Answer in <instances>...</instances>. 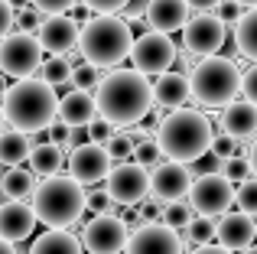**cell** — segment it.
<instances>
[{"label": "cell", "instance_id": "obj_1", "mask_svg": "<svg viewBox=\"0 0 257 254\" xmlns=\"http://www.w3.org/2000/svg\"><path fill=\"white\" fill-rule=\"evenodd\" d=\"M94 101H98V114L104 121H111L114 127H131L140 124L147 114H153L157 91H153L150 75L131 65V69L104 72L98 91H94Z\"/></svg>", "mask_w": 257, "mask_h": 254}, {"label": "cell", "instance_id": "obj_2", "mask_svg": "<svg viewBox=\"0 0 257 254\" xmlns=\"http://www.w3.org/2000/svg\"><path fill=\"white\" fill-rule=\"evenodd\" d=\"M59 101L56 98V85L43 82V78H17L10 85L0 104H4V114H7V124L17 127V131H26V134H43L49 131L52 124L59 121Z\"/></svg>", "mask_w": 257, "mask_h": 254}, {"label": "cell", "instance_id": "obj_3", "mask_svg": "<svg viewBox=\"0 0 257 254\" xmlns=\"http://www.w3.org/2000/svg\"><path fill=\"white\" fill-rule=\"evenodd\" d=\"M153 137L160 140L166 160L192 166V163H199V160L212 150V144H215L218 134L212 131V121H208L202 111L176 108L153 127Z\"/></svg>", "mask_w": 257, "mask_h": 254}, {"label": "cell", "instance_id": "obj_4", "mask_svg": "<svg viewBox=\"0 0 257 254\" xmlns=\"http://www.w3.org/2000/svg\"><path fill=\"white\" fill-rule=\"evenodd\" d=\"M30 205L36 212L39 225L72 228V225H82V215L88 212V189L72 173H56V176H46L36 186Z\"/></svg>", "mask_w": 257, "mask_h": 254}, {"label": "cell", "instance_id": "obj_5", "mask_svg": "<svg viewBox=\"0 0 257 254\" xmlns=\"http://www.w3.org/2000/svg\"><path fill=\"white\" fill-rule=\"evenodd\" d=\"M78 49H82L85 62L94 65L101 72L117 69L124 59H131L134 49V33L131 23L124 17H91L82 26V39H78Z\"/></svg>", "mask_w": 257, "mask_h": 254}, {"label": "cell", "instance_id": "obj_6", "mask_svg": "<svg viewBox=\"0 0 257 254\" xmlns=\"http://www.w3.org/2000/svg\"><path fill=\"white\" fill-rule=\"evenodd\" d=\"M244 72L238 69V62L221 56H208L195 65V72L189 75L192 85V101L205 104V108H228L238 98Z\"/></svg>", "mask_w": 257, "mask_h": 254}, {"label": "cell", "instance_id": "obj_7", "mask_svg": "<svg viewBox=\"0 0 257 254\" xmlns=\"http://www.w3.org/2000/svg\"><path fill=\"white\" fill-rule=\"evenodd\" d=\"M43 43L33 33H10L7 39H0V72L10 78H33L43 69Z\"/></svg>", "mask_w": 257, "mask_h": 254}, {"label": "cell", "instance_id": "obj_8", "mask_svg": "<svg viewBox=\"0 0 257 254\" xmlns=\"http://www.w3.org/2000/svg\"><path fill=\"white\" fill-rule=\"evenodd\" d=\"M189 202L199 215H212V218H221L231 212V205L238 202V186L231 179H225L221 173H202L195 176L192 189H189Z\"/></svg>", "mask_w": 257, "mask_h": 254}, {"label": "cell", "instance_id": "obj_9", "mask_svg": "<svg viewBox=\"0 0 257 254\" xmlns=\"http://www.w3.org/2000/svg\"><path fill=\"white\" fill-rule=\"evenodd\" d=\"M176 59H179V46L170 39V33L147 30L144 36L134 39L131 62H134V69L144 72V75H163V72L173 69Z\"/></svg>", "mask_w": 257, "mask_h": 254}, {"label": "cell", "instance_id": "obj_10", "mask_svg": "<svg viewBox=\"0 0 257 254\" xmlns=\"http://www.w3.org/2000/svg\"><path fill=\"white\" fill-rule=\"evenodd\" d=\"M104 189L111 192V199L117 205H140L147 196H150V170L140 163H134V160H127V163H114V170L107 173L104 179Z\"/></svg>", "mask_w": 257, "mask_h": 254}, {"label": "cell", "instance_id": "obj_11", "mask_svg": "<svg viewBox=\"0 0 257 254\" xmlns=\"http://www.w3.org/2000/svg\"><path fill=\"white\" fill-rule=\"evenodd\" d=\"M131 225L120 215H94L91 222L85 225V251L88 254H120L127 251V241H131Z\"/></svg>", "mask_w": 257, "mask_h": 254}, {"label": "cell", "instance_id": "obj_12", "mask_svg": "<svg viewBox=\"0 0 257 254\" xmlns=\"http://www.w3.org/2000/svg\"><path fill=\"white\" fill-rule=\"evenodd\" d=\"M228 39V23H221L215 13H195L182 30V49L195 52L199 59L218 56V49Z\"/></svg>", "mask_w": 257, "mask_h": 254}, {"label": "cell", "instance_id": "obj_13", "mask_svg": "<svg viewBox=\"0 0 257 254\" xmlns=\"http://www.w3.org/2000/svg\"><path fill=\"white\" fill-rule=\"evenodd\" d=\"M189 238H182L176 228L163 222H150L131 231L127 254H189Z\"/></svg>", "mask_w": 257, "mask_h": 254}, {"label": "cell", "instance_id": "obj_14", "mask_svg": "<svg viewBox=\"0 0 257 254\" xmlns=\"http://www.w3.org/2000/svg\"><path fill=\"white\" fill-rule=\"evenodd\" d=\"M111 170H114V160H111V153H107L104 144H91V140H88V144L69 150V173L85 186V189L104 183Z\"/></svg>", "mask_w": 257, "mask_h": 254}, {"label": "cell", "instance_id": "obj_15", "mask_svg": "<svg viewBox=\"0 0 257 254\" xmlns=\"http://www.w3.org/2000/svg\"><path fill=\"white\" fill-rule=\"evenodd\" d=\"M195 183V173L189 163H176V160H166L157 170L150 173V196L157 202H179V199L189 196Z\"/></svg>", "mask_w": 257, "mask_h": 254}, {"label": "cell", "instance_id": "obj_16", "mask_svg": "<svg viewBox=\"0 0 257 254\" xmlns=\"http://www.w3.org/2000/svg\"><path fill=\"white\" fill-rule=\"evenodd\" d=\"M39 43L49 56H69L72 49H78V39H82V26L75 17L69 13H59V17H46L39 26Z\"/></svg>", "mask_w": 257, "mask_h": 254}, {"label": "cell", "instance_id": "obj_17", "mask_svg": "<svg viewBox=\"0 0 257 254\" xmlns=\"http://www.w3.org/2000/svg\"><path fill=\"white\" fill-rule=\"evenodd\" d=\"M215 241L228 251H247L257 241V218L247 212H228L218 218V238Z\"/></svg>", "mask_w": 257, "mask_h": 254}, {"label": "cell", "instance_id": "obj_18", "mask_svg": "<svg viewBox=\"0 0 257 254\" xmlns=\"http://www.w3.org/2000/svg\"><path fill=\"white\" fill-rule=\"evenodd\" d=\"M36 225H39V218H36V212H33V205L10 202V199H7V205H0V238H4V241L23 244L26 238L36 231Z\"/></svg>", "mask_w": 257, "mask_h": 254}, {"label": "cell", "instance_id": "obj_19", "mask_svg": "<svg viewBox=\"0 0 257 254\" xmlns=\"http://www.w3.org/2000/svg\"><path fill=\"white\" fill-rule=\"evenodd\" d=\"M218 127L225 134H231V137H238L241 144L254 140L257 137V104L247 101V98H234L228 108H221Z\"/></svg>", "mask_w": 257, "mask_h": 254}, {"label": "cell", "instance_id": "obj_20", "mask_svg": "<svg viewBox=\"0 0 257 254\" xmlns=\"http://www.w3.org/2000/svg\"><path fill=\"white\" fill-rule=\"evenodd\" d=\"M189 4L186 0H150V10H147V26L160 33H176L186 30L189 23Z\"/></svg>", "mask_w": 257, "mask_h": 254}, {"label": "cell", "instance_id": "obj_21", "mask_svg": "<svg viewBox=\"0 0 257 254\" xmlns=\"http://www.w3.org/2000/svg\"><path fill=\"white\" fill-rule=\"evenodd\" d=\"M98 101H94V91H78L72 88L69 95H62L59 101V121L72 124V127H88L98 121Z\"/></svg>", "mask_w": 257, "mask_h": 254}, {"label": "cell", "instance_id": "obj_22", "mask_svg": "<svg viewBox=\"0 0 257 254\" xmlns=\"http://www.w3.org/2000/svg\"><path fill=\"white\" fill-rule=\"evenodd\" d=\"M153 91H157V108L176 111L192 98V85H189V75L182 72H163L153 82Z\"/></svg>", "mask_w": 257, "mask_h": 254}, {"label": "cell", "instance_id": "obj_23", "mask_svg": "<svg viewBox=\"0 0 257 254\" xmlns=\"http://www.w3.org/2000/svg\"><path fill=\"white\" fill-rule=\"evenodd\" d=\"M36 173L33 170H23V166H7V170H0V192H4V199H10V202H26V199H33V192H36Z\"/></svg>", "mask_w": 257, "mask_h": 254}, {"label": "cell", "instance_id": "obj_24", "mask_svg": "<svg viewBox=\"0 0 257 254\" xmlns=\"http://www.w3.org/2000/svg\"><path fill=\"white\" fill-rule=\"evenodd\" d=\"M30 254H88V251L78 235H72L65 228H49L33 241Z\"/></svg>", "mask_w": 257, "mask_h": 254}, {"label": "cell", "instance_id": "obj_25", "mask_svg": "<svg viewBox=\"0 0 257 254\" xmlns=\"http://www.w3.org/2000/svg\"><path fill=\"white\" fill-rule=\"evenodd\" d=\"M33 134H26V131H17V127H10V131H4L0 134V163L4 166H20L23 160H30V153H33Z\"/></svg>", "mask_w": 257, "mask_h": 254}, {"label": "cell", "instance_id": "obj_26", "mask_svg": "<svg viewBox=\"0 0 257 254\" xmlns=\"http://www.w3.org/2000/svg\"><path fill=\"white\" fill-rule=\"evenodd\" d=\"M65 153L62 147L56 144H36L30 153V170L36 173V176H56V173H62V163H65Z\"/></svg>", "mask_w": 257, "mask_h": 254}, {"label": "cell", "instance_id": "obj_27", "mask_svg": "<svg viewBox=\"0 0 257 254\" xmlns=\"http://www.w3.org/2000/svg\"><path fill=\"white\" fill-rule=\"evenodd\" d=\"M234 49L244 59L257 62V7L254 10H244V17L234 26Z\"/></svg>", "mask_w": 257, "mask_h": 254}, {"label": "cell", "instance_id": "obj_28", "mask_svg": "<svg viewBox=\"0 0 257 254\" xmlns=\"http://www.w3.org/2000/svg\"><path fill=\"white\" fill-rule=\"evenodd\" d=\"M72 75H75V65H72L69 56H49L43 62V69H39L36 78H43V82H49V85L59 88V85H69Z\"/></svg>", "mask_w": 257, "mask_h": 254}, {"label": "cell", "instance_id": "obj_29", "mask_svg": "<svg viewBox=\"0 0 257 254\" xmlns=\"http://www.w3.org/2000/svg\"><path fill=\"white\" fill-rule=\"evenodd\" d=\"M186 238L192 244H212L215 238H218V222H215L212 215H199V212H195V218L192 222H189V228H186Z\"/></svg>", "mask_w": 257, "mask_h": 254}, {"label": "cell", "instance_id": "obj_30", "mask_svg": "<svg viewBox=\"0 0 257 254\" xmlns=\"http://www.w3.org/2000/svg\"><path fill=\"white\" fill-rule=\"evenodd\" d=\"M195 218V209L192 202H186V199H179V202H166L163 205V225H170V228H189V222Z\"/></svg>", "mask_w": 257, "mask_h": 254}, {"label": "cell", "instance_id": "obj_31", "mask_svg": "<svg viewBox=\"0 0 257 254\" xmlns=\"http://www.w3.org/2000/svg\"><path fill=\"white\" fill-rule=\"evenodd\" d=\"M221 176H225V179H231L234 186L247 183V179L254 176V170H251V160H247V153H234V157H228L225 163H221Z\"/></svg>", "mask_w": 257, "mask_h": 254}, {"label": "cell", "instance_id": "obj_32", "mask_svg": "<svg viewBox=\"0 0 257 254\" xmlns=\"http://www.w3.org/2000/svg\"><path fill=\"white\" fill-rule=\"evenodd\" d=\"M166 153H163V147H160V140L157 137H150V140H144V144H137V150H134V163H140V166H147V170H157L160 163H166Z\"/></svg>", "mask_w": 257, "mask_h": 254}, {"label": "cell", "instance_id": "obj_33", "mask_svg": "<svg viewBox=\"0 0 257 254\" xmlns=\"http://www.w3.org/2000/svg\"><path fill=\"white\" fill-rule=\"evenodd\" d=\"M88 212L91 215H117V202L107 189H88Z\"/></svg>", "mask_w": 257, "mask_h": 254}, {"label": "cell", "instance_id": "obj_34", "mask_svg": "<svg viewBox=\"0 0 257 254\" xmlns=\"http://www.w3.org/2000/svg\"><path fill=\"white\" fill-rule=\"evenodd\" d=\"M104 147H107V153H111L114 163H127V160L134 157V150H137V144L131 140V134H114Z\"/></svg>", "mask_w": 257, "mask_h": 254}, {"label": "cell", "instance_id": "obj_35", "mask_svg": "<svg viewBox=\"0 0 257 254\" xmlns=\"http://www.w3.org/2000/svg\"><path fill=\"white\" fill-rule=\"evenodd\" d=\"M101 69H94V65H78L75 69V75H72V88H78V91H98V85H101Z\"/></svg>", "mask_w": 257, "mask_h": 254}, {"label": "cell", "instance_id": "obj_36", "mask_svg": "<svg viewBox=\"0 0 257 254\" xmlns=\"http://www.w3.org/2000/svg\"><path fill=\"white\" fill-rule=\"evenodd\" d=\"M238 209L257 218V176H251L247 183L238 186Z\"/></svg>", "mask_w": 257, "mask_h": 254}, {"label": "cell", "instance_id": "obj_37", "mask_svg": "<svg viewBox=\"0 0 257 254\" xmlns=\"http://www.w3.org/2000/svg\"><path fill=\"white\" fill-rule=\"evenodd\" d=\"M33 7H36L43 17H59V13H69V10H75L82 0H30Z\"/></svg>", "mask_w": 257, "mask_h": 254}, {"label": "cell", "instance_id": "obj_38", "mask_svg": "<svg viewBox=\"0 0 257 254\" xmlns=\"http://www.w3.org/2000/svg\"><path fill=\"white\" fill-rule=\"evenodd\" d=\"M94 17H114V13H124V7L131 0H82Z\"/></svg>", "mask_w": 257, "mask_h": 254}, {"label": "cell", "instance_id": "obj_39", "mask_svg": "<svg viewBox=\"0 0 257 254\" xmlns=\"http://www.w3.org/2000/svg\"><path fill=\"white\" fill-rule=\"evenodd\" d=\"M238 147H241V140H238V137H231V134L221 131L218 137H215V144H212V157L228 160V157H234V153H238Z\"/></svg>", "mask_w": 257, "mask_h": 254}, {"label": "cell", "instance_id": "obj_40", "mask_svg": "<svg viewBox=\"0 0 257 254\" xmlns=\"http://www.w3.org/2000/svg\"><path fill=\"white\" fill-rule=\"evenodd\" d=\"M215 17H218L221 23H228V26H238V20L244 17V7H241L238 0H221V4L215 7Z\"/></svg>", "mask_w": 257, "mask_h": 254}, {"label": "cell", "instance_id": "obj_41", "mask_svg": "<svg viewBox=\"0 0 257 254\" xmlns=\"http://www.w3.org/2000/svg\"><path fill=\"white\" fill-rule=\"evenodd\" d=\"M111 137H114V124L111 121L98 117L94 124H88V140H91V144H107Z\"/></svg>", "mask_w": 257, "mask_h": 254}, {"label": "cell", "instance_id": "obj_42", "mask_svg": "<svg viewBox=\"0 0 257 254\" xmlns=\"http://www.w3.org/2000/svg\"><path fill=\"white\" fill-rule=\"evenodd\" d=\"M17 26V7L10 0H0V39H7Z\"/></svg>", "mask_w": 257, "mask_h": 254}, {"label": "cell", "instance_id": "obj_43", "mask_svg": "<svg viewBox=\"0 0 257 254\" xmlns=\"http://www.w3.org/2000/svg\"><path fill=\"white\" fill-rule=\"evenodd\" d=\"M69 140H72V124L56 121V124L49 127V144H56V147H62V150H69Z\"/></svg>", "mask_w": 257, "mask_h": 254}, {"label": "cell", "instance_id": "obj_44", "mask_svg": "<svg viewBox=\"0 0 257 254\" xmlns=\"http://www.w3.org/2000/svg\"><path fill=\"white\" fill-rule=\"evenodd\" d=\"M241 98L257 104V62H251V69L244 72V82H241Z\"/></svg>", "mask_w": 257, "mask_h": 254}, {"label": "cell", "instance_id": "obj_45", "mask_svg": "<svg viewBox=\"0 0 257 254\" xmlns=\"http://www.w3.org/2000/svg\"><path fill=\"white\" fill-rule=\"evenodd\" d=\"M147 10H150V0H131L124 7V20L127 23H137L140 17H147Z\"/></svg>", "mask_w": 257, "mask_h": 254}, {"label": "cell", "instance_id": "obj_46", "mask_svg": "<svg viewBox=\"0 0 257 254\" xmlns=\"http://www.w3.org/2000/svg\"><path fill=\"white\" fill-rule=\"evenodd\" d=\"M189 4V10H195V13H215V7L221 4V0H186Z\"/></svg>", "mask_w": 257, "mask_h": 254}, {"label": "cell", "instance_id": "obj_47", "mask_svg": "<svg viewBox=\"0 0 257 254\" xmlns=\"http://www.w3.org/2000/svg\"><path fill=\"white\" fill-rule=\"evenodd\" d=\"M189 254H234V251L221 248V244L215 241V244H202V248H195V251H189Z\"/></svg>", "mask_w": 257, "mask_h": 254}, {"label": "cell", "instance_id": "obj_48", "mask_svg": "<svg viewBox=\"0 0 257 254\" xmlns=\"http://www.w3.org/2000/svg\"><path fill=\"white\" fill-rule=\"evenodd\" d=\"M247 160H251V170H254V176H257V137L251 140V147H247Z\"/></svg>", "mask_w": 257, "mask_h": 254}, {"label": "cell", "instance_id": "obj_49", "mask_svg": "<svg viewBox=\"0 0 257 254\" xmlns=\"http://www.w3.org/2000/svg\"><path fill=\"white\" fill-rule=\"evenodd\" d=\"M0 254H26V251H20L13 241H4V238H0Z\"/></svg>", "mask_w": 257, "mask_h": 254}, {"label": "cell", "instance_id": "obj_50", "mask_svg": "<svg viewBox=\"0 0 257 254\" xmlns=\"http://www.w3.org/2000/svg\"><path fill=\"white\" fill-rule=\"evenodd\" d=\"M7 78H10V75H4V72H0V98L10 91V82H7Z\"/></svg>", "mask_w": 257, "mask_h": 254}, {"label": "cell", "instance_id": "obj_51", "mask_svg": "<svg viewBox=\"0 0 257 254\" xmlns=\"http://www.w3.org/2000/svg\"><path fill=\"white\" fill-rule=\"evenodd\" d=\"M238 4L244 7V10H254V7H257V0H238Z\"/></svg>", "mask_w": 257, "mask_h": 254}, {"label": "cell", "instance_id": "obj_52", "mask_svg": "<svg viewBox=\"0 0 257 254\" xmlns=\"http://www.w3.org/2000/svg\"><path fill=\"white\" fill-rule=\"evenodd\" d=\"M4 124H7V114H4V104H0V134H4Z\"/></svg>", "mask_w": 257, "mask_h": 254}, {"label": "cell", "instance_id": "obj_53", "mask_svg": "<svg viewBox=\"0 0 257 254\" xmlns=\"http://www.w3.org/2000/svg\"><path fill=\"white\" fill-rule=\"evenodd\" d=\"M241 254H257V244H251V248H247V251H241Z\"/></svg>", "mask_w": 257, "mask_h": 254}, {"label": "cell", "instance_id": "obj_54", "mask_svg": "<svg viewBox=\"0 0 257 254\" xmlns=\"http://www.w3.org/2000/svg\"><path fill=\"white\" fill-rule=\"evenodd\" d=\"M0 170H4V163H0Z\"/></svg>", "mask_w": 257, "mask_h": 254}, {"label": "cell", "instance_id": "obj_55", "mask_svg": "<svg viewBox=\"0 0 257 254\" xmlns=\"http://www.w3.org/2000/svg\"><path fill=\"white\" fill-rule=\"evenodd\" d=\"M0 196H4V192H0Z\"/></svg>", "mask_w": 257, "mask_h": 254}]
</instances>
